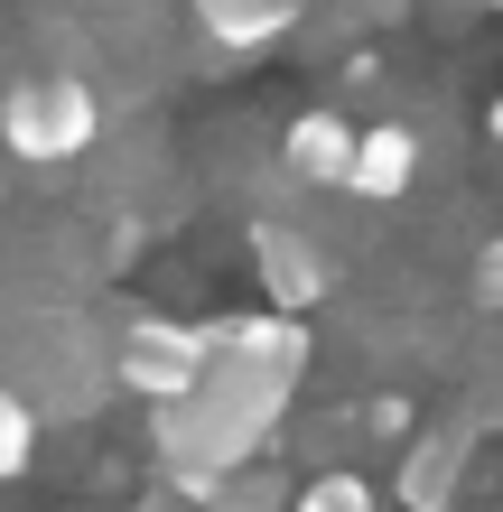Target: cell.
<instances>
[{
    "label": "cell",
    "instance_id": "cell-3",
    "mask_svg": "<svg viewBox=\"0 0 503 512\" xmlns=\"http://www.w3.org/2000/svg\"><path fill=\"white\" fill-rule=\"evenodd\" d=\"M94 140H103V103H94V84L66 75V66L19 75L10 94H0V149L28 159V168H66V159H84Z\"/></svg>",
    "mask_w": 503,
    "mask_h": 512
},
{
    "label": "cell",
    "instance_id": "cell-11",
    "mask_svg": "<svg viewBox=\"0 0 503 512\" xmlns=\"http://www.w3.org/2000/svg\"><path fill=\"white\" fill-rule=\"evenodd\" d=\"M299 512H382V503H373V485L354 466H317L299 485Z\"/></svg>",
    "mask_w": 503,
    "mask_h": 512
},
{
    "label": "cell",
    "instance_id": "cell-8",
    "mask_svg": "<svg viewBox=\"0 0 503 512\" xmlns=\"http://www.w3.org/2000/svg\"><path fill=\"white\" fill-rule=\"evenodd\" d=\"M410 177H420V140H410L401 122H373L364 149H354V187H345V196H364V205H401V196H410Z\"/></svg>",
    "mask_w": 503,
    "mask_h": 512
},
{
    "label": "cell",
    "instance_id": "cell-4",
    "mask_svg": "<svg viewBox=\"0 0 503 512\" xmlns=\"http://www.w3.org/2000/svg\"><path fill=\"white\" fill-rule=\"evenodd\" d=\"M215 373V336L177 317H122V391H140L150 410L187 401V391Z\"/></svg>",
    "mask_w": 503,
    "mask_h": 512
},
{
    "label": "cell",
    "instance_id": "cell-2",
    "mask_svg": "<svg viewBox=\"0 0 503 512\" xmlns=\"http://www.w3.org/2000/svg\"><path fill=\"white\" fill-rule=\"evenodd\" d=\"M0 382L38 419H84L122 382V336H103L84 308H28L0 317Z\"/></svg>",
    "mask_w": 503,
    "mask_h": 512
},
{
    "label": "cell",
    "instance_id": "cell-13",
    "mask_svg": "<svg viewBox=\"0 0 503 512\" xmlns=\"http://www.w3.org/2000/svg\"><path fill=\"white\" fill-rule=\"evenodd\" d=\"M466 298H476V317H503V243L476 252V280H466Z\"/></svg>",
    "mask_w": 503,
    "mask_h": 512
},
{
    "label": "cell",
    "instance_id": "cell-15",
    "mask_svg": "<svg viewBox=\"0 0 503 512\" xmlns=\"http://www.w3.org/2000/svg\"><path fill=\"white\" fill-rule=\"evenodd\" d=\"M494 140H503V103H494Z\"/></svg>",
    "mask_w": 503,
    "mask_h": 512
},
{
    "label": "cell",
    "instance_id": "cell-9",
    "mask_svg": "<svg viewBox=\"0 0 503 512\" xmlns=\"http://www.w3.org/2000/svg\"><path fill=\"white\" fill-rule=\"evenodd\" d=\"M196 19L215 47H271L299 28V0H196Z\"/></svg>",
    "mask_w": 503,
    "mask_h": 512
},
{
    "label": "cell",
    "instance_id": "cell-10",
    "mask_svg": "<svg viewBox=\"0 0 503 512\" xmlns=\"http://www.w3.org/2000/svg\"><path fill=\"white\" fill-rule=\"evenodd\" d=\"M196 512H299V485H280L271 466H252V475H233V485H215Z\"/></svg>",
    "mask_w": 503,
    "mask_h": 512
},
{
    "label": "cell",
    "instance_id": "cell-12",
    "mask_svg": "<svg viewBox=\"0 0 503 512\" xmlns=\"http://www.w3.org/2000/svg\"><path fill=\"white\" fill-rule=\"evenodd\" d=\"M38 429H47V419L28 410V401H19L10 382H0V485H10V475H19L28 457H38Z\"/></svg>",
    "mask_w": 503,
    "mask_h": 512
},
{
    "label": "cell",
    "instance_id": "cell-14",
    "mask_svg": "<svg viewBox=\"0 0 503 512\" xmlns=\"http://www.w3.org/2000/svg\"><path fill=\"white\" fill-rule=\"evenodd\" d=\"M140 512H196V503L187 494H159V503H140Z\"/></svg>",
    "mask_w": 503,
    "mask_h": 512
},
{
    "label": "cell",
    "instance_id": "cell-1",
    "mask_svg": "<svg viewBox=\"0 0 503 512\" xmlns=\"http://www.w3.org/2000/svg\"><path fill=\"white\" fill-rule=\"evenodd\" d=\"M289 391H299V373H289V364L215 354V373H205L187 401L150 410V457H159V475H168V494L205 503L215 485L252 475V457L280 438V419H289Z\"/></svg>",
    "mask_w": 503,
    "mask_h": 512
},
{
    "label": "cell",
    "instance_id": "cell-16",
    "mask_svg": "<svg viewBox=\"0 0 503 512\" xmlns=\"http://www.w3.org/2000/svg\"><path fill=\"white\" fill-rule=\"evenodd\" d=\"M494 10H503V0H494Z\"/></svg>",
    "mask_w": 503,
    "mask_h": 512
},
{
    "label": "cell",
    "instance_id": "cell-5",
    "mask_svg": "<svg viewBox=\"0 0 503 512\" xmlns=\"http://www.w3.org/2000/svg\"><path fill=\"white\" fill-rule=\"evenodd\" d=\"M252 270H261V298H271L280 317H308L317 298L336 289V252L317 243V233L280 224V215H261V224H252Z\"/></svg>",
    "mask_w": 503,
    "mask_h": 512
},
{
    "label": "cell",
    "instance_id": "cell-7",
    "mask_svg": "<svg viewBox=\"0 0 503 512\" xmlns=\"http://www.w3.org/2000/svg\"><path fill=\"white\" fill-rule=\"evenodd\" d=\"M354 149H364V131L345 122V112H299L280 140V168L299 177V187H354Z\"/></svg>",
    "mask_w": 503,
    "mask_h": 512
},
{
    "label": "cell",
    "instance_id": "cell-6",
    "mask_svg": "<svg viewBox=\"0 0 503 512\" xmlns=\"http://www.w3.org/2000/svg\"><path fill=\"white\" fill-rule=\"evenodd\" d=\"M476 447H485V429L476 419H438V429H420L401 447V475H392V494H401V512H448L457 503V485H466V466H476Z\"/></svg>",
    "mask_w": 503,
    "mask_h": 512
}]
</instances>
